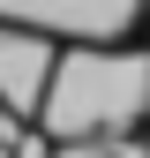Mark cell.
<instances>
[{"instance_id":"cell-1","label":"cell","mask_w":150,"mask_h":158,"mask_svg":"<svg viewBox=\"0 0 150 158\" xmlns=\"http://www.w3.org/2000/svg\"><path fill=\"white\" fill-rule=\"evenodd\" d=\"M150 121V45H60L38 128L53 143H120Z\"/></svg>"},{"instance_id":"cell-2","label":"cell","mask_w":150,"mask_h":158,"mask_svg":"<svg viewBox=\"0 0 150 158\" xmlns=\"http://www.w3.org/2000/svg\"><path fill=\"white\" fill-rule=\"evenodd\" d=\"M135 0H0V23H30L45 38H75V45H120L135 30Z\"/></svg>"},{"instance_id":"cell-3","label":"cell","mask_w":150,"mask_h":158,"mask_svg":"<svg viewBox=\"0 0 150 158\" xmlns=\"http://www.w3.org/2000/svg\"><path fill=\"white\" fill-rule=\"evenodd\" d=\"M53 68H60V45L30 23H0V113L8 121H38L53 90Z\"/></svg>"},{"instance_id":"cell-4","label":"cell","mask_w":150,"mask_h":158,"mask_svg":"<svg viewBox=\"0 0 150 158\" xmlns=\"http://www.w3.org/2000/svg\"><path fill=\"white\" fill-rule=\"evenodd\" d=\"M112 158H150V143H143V135H120V143H105Z\"/></svg>"},{"instance_id":"cell-5","label":"cell","mask_w":150,"mask_h":158,"mask_svg":"<svg viewBox=\"0 0 150 158\" xmlns=\"http://www.w3.org/2000/svg\"><path fill=\"white\" fill-rule=\"evenodd\" d=\"M60 158H112V151H105V143H68Z\"/></svg>"},{"instance_id":"cell-6","label":"cell","mask_w":150,"mask_h":158,"mask_svg":"<svg viewBox=\"0 0 150 158\" xmlns=\"http://www.w3.org/2000/svg\"><path fill=\"white\" fill-rule=\"evenodd\" d=\"M0 158H8V151H0Z\"/></svg>"}]
</instances>
